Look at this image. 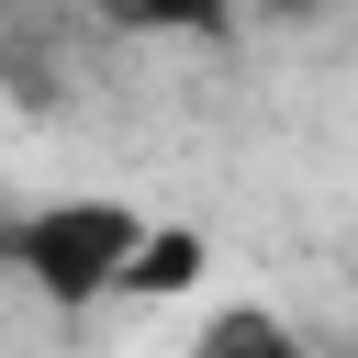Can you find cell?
Returning <instances> with one entry per match:
<instances>
[{"label": "cell", "mask_w": 358, "mask_h": 358, "mask_svg": "<svg viewBox=\"0 0 358 358\" xmlns=\"http://www.w3.org/2000/svg\"><path fill=\"white\" fill-rule=\"evenodd\" d=\"M134 213L123 201H45V213H11V268L56 302V313H90L101 291H123V257H134Z\"/></svg>", "instance_id": "cell-1"}, {"label": "cell", "mask_w": 358, "mask_h": 358, "mask_svg": "<svg viewBox=\"0 0 358 358\" xmlns=\"http://www.w3.org/2000/svg\"><path fill=\"white\" fill-rule=\"evenodd\" d=\"M201 257H213V246H201L190 224H157V235H134V257H123V291H134V302H179V291L201 280Z\"/></svg>", "instance_id": "cell-2"}, {"label": "cell", "mask_w": 358, "mask_h": 358, "mask_svg": "<svg viewBox=\"0 0 358 358\" xmlns=\"http://www.w3.org/2000/svg\"><path fill=\"white\" fill-rule=\"evenodd\" d=\"M190 358H302V336H291L280 313H213Z\"/></svg>", "instance_id": "cell-3"}, {"label": "cell", "mask_w": 358, "mask_h": 358, "mask_svg": "<svg viewBox=\"0 0 358 358\" xmlns=\"http://www.w3.org/2000/svg\"><path fill=\"white\" fill-rule=\"evenodd\" d=\"M134 22H179V34H224L235 0H134Z\"/></svg>", "instance_id": "cell-4"}, {"label": "cell", "mask_w": 358, "mask_h": 358, "mask_svg": "<svg viewBox=\"0 0 358 358\" xmlns=\"http://www.w3.org/2000/svg\"><path fill=\"white\" fill-rule=\"evenodd\" d=\"M101 11H134V0H101Z\"/></svg>", "instance_id": "cell-5"}, {"label": "cell", "mask_w": 358, "mask_h": 358, "mask_svg": "<svg viewBox=\"0 0 358 358\" xmlns=\"http://www.w3.org/2000/svg\"><path fill=\"white\" fill-rule=\"evenodd\" d=\"M0 246H11V213H0Z\"/></svg>", "instance_id": "cell-6"}]
</instances>
